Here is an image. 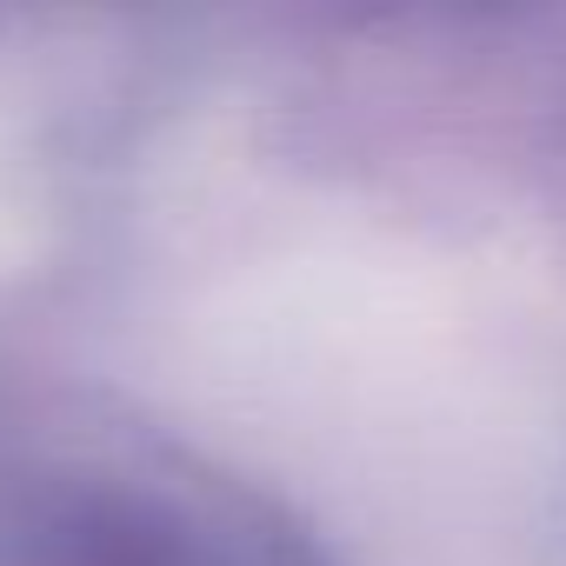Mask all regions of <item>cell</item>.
Listing matches in <instances>:
<instances>
[{
    "instance_id": "obj_1",
    "label": "cell",
    "mask_w": 566,
    "mask_h": 566,
    "mask_svg": "<svg viewBox=\"0 0 566 566\" xmlns=\"http://www.w3.org/2000/svg\"><path fill=\"white\" fill-rule=\"evenodd\" d=\"M0 566H327L307 526L154 440L0 453Z\"/></svg>"
}]
</instances>
